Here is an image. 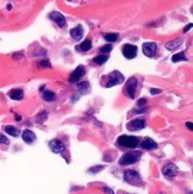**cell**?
<instances>
[{"label":"cell","mask_w":193,"mask_h":194,"mask_svg":"<svg viewBox=\"0 0 193 194\" xmlns=\"http://www.w3.org/2000/svg\"><path fill=\"white\" fill-rule=\"evenodd\" d=\"M141 156H142V152H141V151H137V150L129 151V152L124 154V155L119 158V164H121V166H129V164L136 163L137 161H140Z\"/></svg>","instance_id":"cell-1"},{"label":"cell","mask_w":193,"mask_h":194,"mask_svg":"<svg viewBox=\"0 0 193 194\" xmlns=\"http://www.w3.org/2000/svg\"><path fill=\"white\" fill-rule=\"evenodd\" d=\"M117 144L121 145V147H124V148H130V149H134L138 145V138L135 137V136H126V135H123V136H119L118 139H117Z\"/></svg>","instance_id":"cell-2"},{"label":"cell","mask_w":193,"mask_h":194,"mask_svg":"<svg viewBox=\"0 0 193 194\" xmlns=\"http://www.w3.org/2000/svg\"><path fill=\"white\" fill-rule=\"evenodd\" d=\"M124 75L122 73H119L118 70H115L112 71L109 76H107V82L105 85L106 88H110V87H113V86H117V85H121L124 82Z\"/></svg>","instance_id":"cell-3"},{"label":"cell","mask_w":193,"mask_h":194,"mask_svg":"<svg viewBox=\"0 0 193 194\" xmlns=\"http://www.w3.org/2000/svg\"><path fill=\"white\" fill-rule=\"evenodd\" d=\"M124 180L128 183L132 185V186H140L142 183V179H141L140 174L137 171L130 170V169H128V170L124 171Z\"/></svg>","instance_id":"cell-4"},{"label":"cell","mask_w":193,"mask_h":194,"mask_svg":"<svg viewBox=\"0 0 193 194\" xmlns=\"http://www.w3.org/2000/svg\"><path fill=\"white\" fill-rule=\"evenodd\" d=\"M136 89H137V80H136V77H130L124 87V94L128 98L134 99L136 95Z\"/></svg>","instance_id":"cell-5"},{"label":"cell","mask_w":193,"mask_h":194,"mask_svg":"<svg viewBox=\"0 0 193 194\" xmlns=\"http://www.w3.org/2000/svg\"><path fill=\"white\" fill-rule=\"evenodd\" d=\"M156 49H157V45L154 42H145L142 45V51L147 57H154Z\"/></svg>","instance_id":"cell-6"},{"label":"cell","mask_w":193,"mask_h":194,"mask_svg":"<svg viewBox=\"0 0 193 194\" xmlns=\"http://www.w3.org/2000/svg\"><path fill=\"white\" fill-rule=\"evenodd\" d=\"M145 126V120L143 118H137V119H134L131 122H129L126 124V128L128 130L130 131H137V130H142L144 129Z\"/></svg>","instance_id":"cell-7"},{"label":"cell","mask_w":193,"mask_h":194,"mask_svg":"<svg viewBox=\"0 0 193 194\" xmlns=\"http://www.w3.org/2000/svg\"><path fill=\"white\" fill-rule=\"evenodd\" d=\"M123 55L125 58H135L137 56V47L132 44H125L123 47Z\"/></svg>","instance_id":"cell-8"},{"label":"cell","mask_w":193,"mask_h":194,"mask_svg":"<svg viewBox=\"0 0 193 194\" xmlns=\"http://www.w3.org/2000/svg\"><path fill=\"white\" fill-rule=\"evenodd\" d=\"M162 173H163V175L167 176V177H174V176L176 175V173H178V167H176L174 163H167V164L163 167Z\"/></svg>","instance_id":"cell-9"},{"label":"cell","mask_w":193,"mask_h":194,"mask_svg":"<svg viewBox=\"0 0 193 194\" xmlns=\"http://www.w3.org/2000/svg\"><path fill=\"white\" fill-rule=\"evenodd\" d=\"M85 74H86L85 67H83V66H79V67H76V69H75V70L73 71V74L70 75L69 81H70V82H76V81H79Z\"/></svg>","instance_id":"cell-10"},{"label":"cell","mask_w":193,"mask_h":194,"mask_svg":"<svg viewBox=\"0 0 193 194\" xmlns=\"http://www.w3.org/2000/svg\"><path fill=\"white\" fill-rule=\"evenodd\" d=\"M49 148H50V150L53 152L60 154V152H62L64 150V144L58 139H53V141L49 142Z\"/></svg>","instance_id":"cell-11"},{"label":"cell","mask_w":193,"mask_h":194,"mask_svg":"<svg viewBox=\"0 0 193 194\" xmlns=\"http://www.w3.org/2000/svg\"><path fill=\"white\" fill-rule=\"evenodd\" d=\"M50 18L60 26V28H64L66 26V19L63 17V15H61L60 12H53L50 15Z\"/></svg>","instance_id":"cell-12"},{"label":"cell","mask_w":193,"mask_h":194,"mask_svg":"<svg viewBox=\"0 0 193 194\" xmlns=\"http://www.w3.org/2000/svg\"><path fill=\"white\" fill-rule=\"evenodd\" d=\"M22 137H23V141H24L25 143H28V144H31V143H34V142L36 141V135H35L31 130H25V131L23 132Z\"/></svg>","instance_id":"cell-13"},{"label":"cell","mask_w":193,"mask_h":194,"mask_svg":"<svg viewBox=\"0 0 193 194\" xmlns=\"http://www.w3.org/2000/svg\"><path fill=\"white\" fill-rule=\"evenodd\" d=\"M141 148L145 149V150H154L157 148V144L155 141H153L151 138H145L142 143H141Z\"/></svg>","instance_id":"cell-14"},{"label":"cell","mask_w":193,"mask_h":194,"mask_svg":"<svg viewBox=\"0 0 193 194\" xmlns=\"http://www.w3.org/2000/svg\"><path fill=\"white\" fill-rule=\"evenodd\" d=\"M82 35H83V29H82L81 25H77L76 28H74V29L70 30V36L75 41H80L82 38Z\"/></svg>","instance_id":"cell-15"},{"label":"cell","mask_w":193,"mask_h":194,"mask_svg":"<svg viewBox=\"0 0 193 194\" xmlns=\"http://www.w3.org/2000/svg\"><path fill=\"white\" fill-rule=\"evenodd\" d=\"M181 43H182V38H175V39H173L170 42H167L166 43V48L169 51H174V50H176L181 45Z\"/></svg>","instance_id":"cell-16"},{"label":"cell","mask_w":193,"mask_h":194,"mask_svg":"<svg viewBox=\"0 0 193 194\" xmlns=\"http://www.w3.org/2000/svg\"><path fill=\"white\" fill-rule=\"evenodd\" d=\"M9 96L12 99V100H22L23 96H24V93L22 89L17 88V89H12L9 92Z\"/></svg>","instance_id":"cell-17"},{"label":"cell","mask_w":193,"mask_h":194,"mask_svg":"<svg viewBox=\"0 0 193 194\" xmlns=\"http://www.w3.org/2000/svg\"><path fill=\"white\" fill-rule=\"evenodd\" d=\"M77 89L80 90V93L87 94L88 90H89V82L88 81H82V82L77 83Z\"/></svg>","instance_id":"cell-18"},{"label":"cell","mask_w":193,"mask_h":194,"mask_svg":"<svg viewBox=\"0 0 193 194\" xmlns=\"http://www.w3.org/2000/svg\"><path fill=\"white\" fill-rule=\"evenodd\" d=\"M43 99L45 101H48V103H51V101H54L56 99V94L54 92H51V90H45L43 93Z\"/></svg>","instance_id":"cell-19"},{"label":"cell","mask_w":193,"mask_h":194,"mask_svg":"<svg viewBox=\"0 0 193 194\" xmlns=\"http://www.w3.org/2000/svg\"><path fill=\"white\" fill-rule=\"evenodd\" d=\"M109 60V55H98V56H95L94 58H93V62L95 63V64H104L106 61Z\"/></svg>","instance_id":"cell-20"},{"label":"cell","mask_w":193,"mask_h":194,"mask_svg":"<svg viewBox=\"0 0 193 194\" xmlns=\"http://www.w3.org/2000/svg\"><path fill=\"white\" fill-rule=\"evenodd\" d=\"M5 131H6V133H9V135H11V136H13V137L19 136V133H20L18 129H16L15 126H11V125L5 126Z\"/></svg>","instance_id":"cell-21"},{"label":"cell","mask_w":193,"mask_h":194,"mask_svg":"<svg viewBox=\"0 0 193 194\" xmlns=\"http://www.w3.org/2000/svg\"><path fill=\"white\" fill-rule=\"evenodd\" d=\"M172 61L173 62H180V61H187V58L185 56V53L182 51V53H178V54L173 55L172 56Z\"/></svg>","instance_id":"cell-22"},{"label":"cell","mask_w":193,"mask_h":194,"mask_svg":"<svg viewBox=\"0 0 193 194\" xmlns=\"http://www.w3.org/2000/svg\"><path fill=\"white\" fill-rule=\"evenodd\" d=\"M105 41H107L109 43H112V42H116L118 39V35L117 34H106L104 36Z\"/></svg>","instance_id":"cell-23"},{"label":"cell","mask_w":193,"mask_h":194,"mask_svg":"<svg viewBox=\"0 0 193 194\" xmlns=\"http://www.w3.org/2000/svg\"><path fill=\"white\" fill-rule=\"evenodd\" d=\"M91 48H92V42H91L89 39H86V41L82 42L81 45H80V49H81L82 51H88Z\"/></svg>","instance_id":"cell-24"},{"label":"cell","mask_w":193,"mask_h":194,"mask_svg":"<svg viewBox=\"0 0 193 194\" xmlns=\"http://www.w3.org/2000/svg\"><path fill=\"white\" fill-rule=\"evenodd\" d=\"M111 50H112V45L111 44H106V45L102 47L100 53H104V55H107L109 53H111Z\"/></svg>","instance_id":"cell-25"},{"label":"cell","mask_w":193,"mask_h":194,"mask_svg":"<svg viewBox=\"0 0 193 194\" xmlns=\"http://www.w3.org/2000/svg\"><path fill=\"white\" fill-rule=\"evenodd\" d=\"M104 169V166H95V167H92L88 169V173H98L100 170Z\"/></svg>","instance_id":"cell-26"},{"label":"cell","mask_w":193,"mask_h":194,"mask_svg":"<svg viewBox=\"0 0 193 194\" xmlns=\"http://www.w3.org/2000/svg\"><path fill=\"white\" fill-rule=\"evenodd\" d=\"M38 67L39 68H51V64H50V62L49 61H41L39 63H38Z\"/></svg>","instance_id":"cell-27"},{"label":"cell","mask_w":193,"mask_h":194,"mask_svg":"<svg viewBox=\"0 0 193 194\" xmlns=\"http://www.w3.org/2000/svg\"><path fill=\"white\" fill-rule=\"evenodd\" d=\"M0 143H4V144H9L10 142H9V139H7V138H6L5 136H3V135H1V136H0Z\"/></svg>","instance_id":"cell-28"},{"label":"cell","mask_w":193,"mask_h":194,"mask_svg":"<svg viewBox=\"0 0 193 194\" xmlns=\"http://www.w3.org/2000/svg\"><path fill=\"white\" fill-rule=\"evenodd\" d=\"M162 90L160 89V88H151L150 89V93L153 94V95H155V94H159V93H161Z\"/></svg>","instance_id":"cell-29"},{"label":"cell","mask_w":193,"mask_h":194,"mask_svg":"<svg viewBox=\"0 0 193 194\" xmlns=\"http://www.w3.org/2000/svg\"><path fill=\"white\" fill-rule=\"evenodd\" d=\"M103 190L106 193V194H115V192L112 189H110L109 187H103Z\"/></svg>","instance_id":"cell-30"},{"label":"cell","mask_w":193,"mask_h":194,"mask_svg":"<svg viewBox=\"0 0 193 194\" xmlns=\"http://www.w3.org/2000/svg\"><path fill=\"white\" fill-rule=\"evenodd\" d=\"M144 104H147V100H145L144 98H142V99H140V100L137 101V105H138V106H142V105H144Z\"/></svg>","instance_id":"cell-31"},{"label":"cell","mask_w":193,"mask_h":194,"mask_svg":"<svg viewBox=\"0 0 193 194\" xmlns=\"http://www.w3.org/2000/svg\"><path fill=\"white\" fill-rule=\"evenodd\" d=\"M191 28H192V24H189V25H187V26H186V28L183 29V31H185V32H187V31H188V30H189Z\"/></svg>","instance_id":"cell-32"},{"label":"cell","mask_w":193,"mask_h":194,"mask_svg":"<svg viewBox=\"0 0 193 194\" xmlns=\"http://www.w3.org/2000/svg\"><path fill=\"white\" fill-rule=\"evenodd\" d=\"M186 126L188 128V130H192V128H193V126H192V123H187Z\"/></svg>","instance_id":"cell-33"},{"label":"cell","mask_w":193,"mask_h":194,"mask_svg":"<svg viewBox=\"0 0 193 194\" xmlns=\"http://www.w3.org/2000/svg\"><path fill=\"white\" fill-rule=\"evenodd\" d=\"M16 120H18V122H19V120H22V118H20V116H16Z\"/></svg>","instance_id":"cell-34"}]
</instances>
